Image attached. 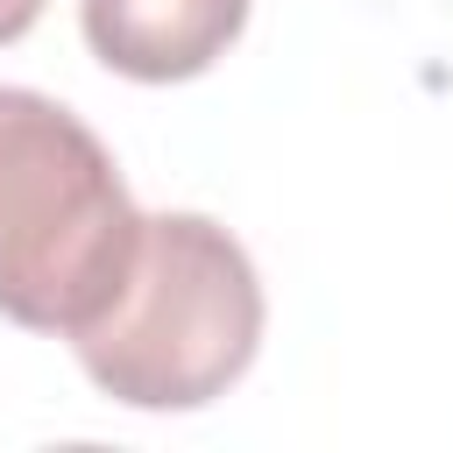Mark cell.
<instances>
[{
	"label": "cell",
	"mask_w": 453,
	"mask_h": 453,
	"mask_svg": "<svg viewBox=\"0 0 453 453\" xmlns=\"http://www.w3.org/2000/svg\"><path fill=\"white\" fill-rule=\"evenodd\" d=\"M142 212L106 142L57 99L0 85V311L28 333L92 326L127 283Z\"/></svg>",
	"instance_id": "obj_1"
},
{
	"label": "cell",
	"mask_w": 453,
	"mask_h": 453,
	"mask_svg": "<svg viewBox=\"0 0 453 453\" xmlns=\"http://www.w3.org/2000/svg\"><path fill=\"white\" fill-rule=\"evenodd\" d=\"M262 340V283L248 248L205 212L142 219V248L113 304L71 333L85 375L134 411H198Z\"/></svg>",
	"instance_id": "obj_2"
},
{
	"label": "cell",
	"mask_w": 453,
	"mask_h": 453,
	"mask_svg": "<svg viewBox=\"0 0 453 453\" xmlns=\"http://www.w3.org/2000/svg\"><path fill=\"white\" fill-rule=\"evenodd\" d=\"M78 21L106 71L177 85L226 57L248 21V0H78Z\"/></svg>",
	"instance_id": "obj_3"
},
{
	"label": "cell",
	"mask_w": 453,
	"mask_h": 453,
	"mask_svg": "<svg viewBox=\"0 0 453 453\" xmlns=\"http://www.w3.org/2000/svg\"><path fill=\"white\" fill-rule=\"evenodd\" d=\"M42 21V0H0V42H21Z\"/></svg>",
	"instance_id": "obj_4"
}]
</instances>
